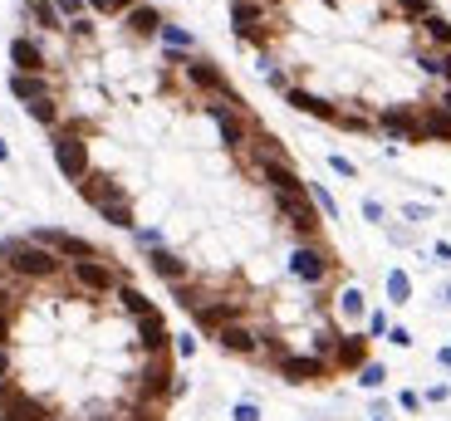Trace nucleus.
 <instances>
[{
    "instance_id": "11",
    "label": "nucleus",
    "mask_w": 451,
    "mask_h": 421,
    "mask_svg": "<svg viewBox=\"0 0 451 421\" xmlns=\"http://www.w3.org/2000/svg\"><path fill=\"white\" fill-rule=\"evenodd\" d=\"M363 333H368V338H383V333H388V314H383V309H373L368 323H363Z\"/></svg>"
},
{
    "instance_id": "9",
    "label": "nucleus",
    "mask_w": 451,
    "mask_h": 421,
    "mask_svg": "<svg viewBox=\"0 0 451 421\" xmlns=\"http://www.w3.org/2000/svg\"><path fill=\"white\" fill-rule=\"evenodd\" d=\"M54 10H59V20H64V25H74V20H84V15H89V0H54Z\"/></svg>"
},
{
    "instance_id": "2",
    "label": "nucleus",
    "mask_w": 451,
    "mask_h": 421,
    "mask_svg": "<svg viewBox=\"0 0 451 421\" xmlns=\"http://www.w3.org/2000/svg\"><path fill=\"white\" fill-rule=\"evenodd\" d=\"M118 25L128 30V39H132V44H147V39H157V34H162L167 15H162V10H157L152 0H137V5H132V10H128V15H123Z\"/></svg>"
},
{
    "instance_id": "14",
    "label": "nucleus",
    "mask_w": 451,
    "mask_h": 421,
    "mask_svg": "<svg viewBox=\"0 0 451 421\" xmlns=\"http://www.w3.org/2000/svg\"><path fill=\"white\" fill-rule=\"evenodd\" d=\"M447 392H451L447 382H437V387H427V397H422V402H447Z\"/></svg>"
},
{
    "instance_id": "4",
    "label": "nucleus",
    "mask_w": 451,
    "mask_h": 421,
    "mask_svg": "<svg viewBox=\"0 0 451 421\" xmlns=\"http://www.w3.org/2000/svg\"><path fill=\"white\" fill-rule=\"evenodd\" d=\"M10 94L20 103H35V99L59 94V84H54V74H10Z\"/></svg>"
},
{
    "instance_id": "6",
    "label": "nucleus",
    "mask_w": 451,
    "mask_h": 421,
    "mask_svg": "<svg viewBox=\"0 0 451 421\" xmlns=\"http://www.w3.org/2000/svg\"><path fill=\"white\" fill-rule=\"evenodd\" d=\"M25 113L44 127V132H54L59 127V118H64V108H59V94H49V99H35V103H25Z\"/></svg>"
},
{
    "instance_id": "13",
    "label": "nucleus",
    "mask_w": 451,
    "mask_h": 421,
    "mask_svg": "<svg viewBox=\"0 0 451 421\" xmlns=\"http://www.w3.org/2000/svg\"><path fill=\"white\" fill-rule=\"evenodd\" d=\"M397 402H402V412H422V392H397Z\"/></svg>"
},
{
    "instance_id": "18",
    "label": "nucleus",
    "mask_w": 451,
    "mask_h": 421,
    "mask_svg": "<svg viewBox=\"0 0 451 421\" xmlns=\"http://www.w3.org/2000/svg\"><path fill=\"white\" fill-rule=\"evenodd\" d=\"M5 157H10V147H5V142H0V162H5Z\"/></svg>"
},
{
    "instance_id": "5",
    "label": "nucleus",
    "mask_w": 451,
    "mask_h": 421,
    "mask_svg": "<svg viewBox=\"0 0 451 421\" xmlns=\"http://www.w3.org/2000/svg\"><path fill=\"white\" fill-rule=\"evenodd\" d=\"M25 15H30L35 34H64V20H59L54 0H30V5H25Z\"/></svg>"
},
{
    "instance_id": "10",
    "label": "nucleus",
    "mask_w": 451,
    "mask_h": 421,
    "mask_svg": "<svg viewBox=\"0 0 451 421\" xmlns=\"http://www.w3.org/2000/svg\"><path fill=\"white\" fill-rule=\"evenodd\" d=\"M358 382H363V387H383V382H388V367H383V363H368V367L358 372Z\"/></svg>"
},
{
    "instance_id": "12",
    "label": "nucleus",
    "mask_w": 451,
    "mask_h": 421,
    "mask_svg": "<svg viewBox=\"0 0 451 421\" xmlns=\"http://www.w3.org/2000/svg\"><path fill=\"white\" fill-rule=\"evenodd\" d=\"M230 417H235V421H260V407H255V402H235Z\"/></svg>"
},
{
    "instance_id": "17",
    "label": "nucleus",
    "mask_w": 451,
    "mask_h": 421,
    "mask_svg": "<svg viewBox=\"0 0 451 421\" xmlns=\"http://www.w3.org/2000/svg\"><path fill=\"white\" fill-rule=\"evenodd\" d=\"M437 363H442V367H451V343L442 348V353H437Z\"/></svg>"
},
{
    "instance_id": "16",
    "label": "nucleus",
    "mask_w": 451,
    "mask_h": 421,
    "mask_svg": "<svg viewBox=\"0 0 451 421\" xmlns=\"http://www.w3.org/2000/svg\"><path fill=\"white\" fill-rule=\"evenodd\" d=\"M437 260H442V265H451V245H447V240L437 245Z\"/></svg>"
},
{
    "instance_id": "7",
    "label": "nucleus",
    "mask_w": 451,
    "mask_h": 421,
    "mask_svg": "<svg viewBox=\"0 0 451 421\" xmlns=\"http://www.w3.org/2000/svg\"><path fill=\"white\" fill-rule=\"evenodd\" d=\"M132 5H137V0H89V15H94V20H123Z\"/></svg>"
},
{
    "instance_id": "19",
    "label": "nucleus",
    "mask_w": 451,
    "mask_h": 421,
    "mask_svg": "<svg viewBox=\"0 0 451 421\" xmlns=\"http://www.w3.org/2000/svg\"><path fill=\"white\" fill-rule=\"evenodd\" d=\"M442 299H447V304H451V284H447V289H442Z\"/></svg>"
},
{
    "instance_id": "15",
    "label": "nucleus",
    "mask_w": 451,
    "mask_h": 421,
    "mask_svg": "<svg viewBox=\"0 0 451 421\" xmlns=\"http://www.w3.org/2000/svg\"><path fill=\"white\" fill-rule=\"evenodd\" d=\"M329 167H334L338 177H353V162H348V157H329Z\"/></svg>"
},
{
    "instance_id": "1",
    "label": "nucleus",
    "mask_w": 451,
    "mask_h": 421,
    "mask_svg": "<svg viewBox=\"0 0 451 421\" xmlns=\"http://www.w3.org/2000/svg\"><path fill=\"white\" fill-rule=\"evenodd\" d=\"M74 191L99 210L109 225H118V230H137V225H142V220H137V206H132V191L113 177L109 167H89V177L74 182Z\"/></svg>"
},
{
    "instance_id": "8",
    "label": "nucleus",
    "mask_w": 451,
    "mask_h": 421,
    "mask_svg": "<svg viewBox=\"0 0 451 421\" xmlns=\"http://www.w3.org/2000/svg\"><path fill=\"white\" fill-rule=\"evenodd\" d=\"M388 299H393V304H407V299H412V279H407V270H393V275H388Z\"/></svg>"
},
{
    "instance_id": "3",
    "label": "nucleus",
    "mask_w": 451,
    "mask_h": 421,
    "mask_svg": "<svg viewBox=\"0 0 451 421\" xmlns=\"http://www.w3.org/2000/svg\"><path fill=\"white\" fill-rule=\"evenodd\" d=\"M10 59H15V74H54V59L44 54L39 34H20L10 44Z\"/></svg>"
}]
</instances>
